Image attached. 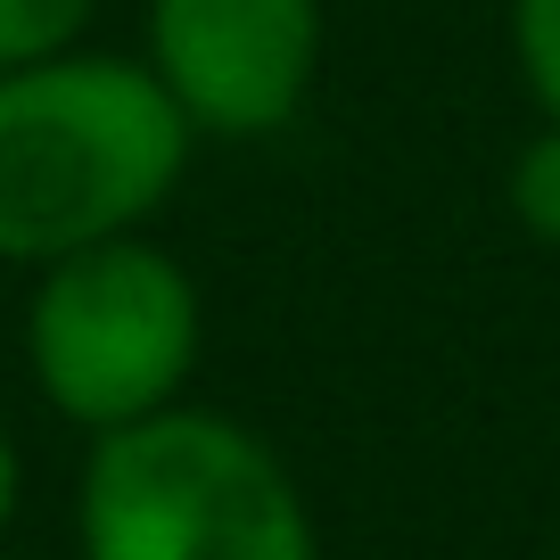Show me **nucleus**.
<instances>
[{
  "instance_id": "obj_6",
  "label": "nucleus",
  "mask_w": 560,
  "mask_h": 560,
  "mask_svg": "<svg viewBox=\"0 0 560 560\" xmlns=\"http://www.w3.org/2000/svg\"><path fill=\"white\" fill-rule=\"evenodd\" d=\"M503 190H511V223H520L527 240L560 247V124H544L520 158H511Z\"/></svg>"
},
{
  "instance_id": "obj_5",
  "label": "nucleus",
  "mask_w": 560,
  "mask_h": 560,
  "mask_svg": "<svg viewBox=\"0 0 560 560\" xmlns=\"http://www.w3.org/2000/svg\"><path fill=\"white\" fill-rule=\"evenodd\" d=\"M83 25H91V0H0V74L74 50Z\"/></svg>"
},
{
  "instance_id": "obj_3",
  "label": "nucleus",
  "mask_w": 560,
  "mask_h": 560,
  "mask_svg": "<svg viewBox=\"0 0 560 560\" xmlns=\"http://www.w3.org/2000/svg\"><path fill=\"white\" fill-rule=\"evenodd\" d=\"M25 363L42 396L91 438L165 412L198 363L190 272L140 231L42 264V289L25 305Z\"/></svg>"
},
{
  "instance_id": "obj_2",
  "label": "nucleus",
  "mask_w": 560,
  "mask_h": 560,
  "mask_svg": "<svg viewBox=\"0 0 560 560\" xmlns=\"http://www.w3.org/2000/svg\"><path fill=\"white\" fill-rule=\"evenodd\" d=\"M83 560H322L289 462L223 412L165 404L100 429L74 494Z\"/></svg>"
},
{
  "instance_id": "obj_4",
  "label": "nucleus",
  "mask_w": 560,
  "mask_h": 560,
  "mask_svg": "<svg viewBox=\"0 0 560 560\" xmlns=\"http://www.w3.org/2000/svg\"><path fill=\"white\" fill-rule=\"evenodd\" d=\"M322 67V0H149V74L190 132H289Z\"/></svg>"
},
{
  "instance_id": "obj_7",
  "label": "nucleus",
  "mask_w": 560,
  "mask_h": 560,
  "mask_svg": "<svg viewBox=\"0 0 560 560\" xmlns=\"http://www.w3.org/2000/svg\"><path fill=\"white\" fill-rule=\"evenodd\" d=\"M511 58L544 124H560V0H511Z\"/></svg>"
},
{
  "instance_id": "obj_8",
  "label": "nucleus",
  "mask_w": 560,
  "mask_h": 560,
  "mask_svg": "<svg viewBox=\"0 0 560 560\" xmlns=\"http://www.w3.org/2000/svg\"><path fill=\"white\" fill-rule=\"evenodd\" d=\"M18 445H9V429H0V536H9V520H18Z\"/></svg>"
},
{
  "instance_id": "obj_1",
  "label": "nucleus",
  "mask_w": 560,
  "mask_h": 560,
  "mask_svg": "<svg viewBox=\"0 0 560 560\" xmlns=\"http://www.w3.org/2000/svg\"><path fill=\"white\" fill-rule=\"evenodd\" d=\"M190 165V116L149 58H34L0 74V264H58L140 231Z\"/></svg>"
}]
</instances>
